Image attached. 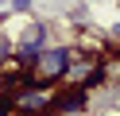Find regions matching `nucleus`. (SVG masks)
Wrapping results in <instances>:
<instances>
[{
    "mask_svg": "<svg viewBox=\"0 0 120 116\" xmlns=\"http://www.w3.org/2000/svg\"><path fill=\"white\" fill-rule=\"evenodd\" d=\"M74 54H78V46H66V43H47L39 50V62H35V77L47 85H62L66 74H70L74 66Z\"/></svg>",
    "mask_w": 120,
    "mask_h": 116,
    "instance_id": "obj_1",
    "label": "nucleus"
},
{
    "mask_svg": "<svg viewBox=\"0 0 120 116\" xmlns=\"http://www.w3.org/2000/svg\"><path fill=\"white\" fill-rule=\"evenodd\" d=\"M89 108V89L85 85H58L54 93V116H81Z\"/></svg>",
    "mask_w": 120,
    "mask_h": 116,
    "instance_id": "obj_2",
    "label": "nucleus"
},
{
    "mask_svg": "<svg viewBox=\"0 0 120 116\" xmlns=\"http://www.w3.org/2000/svg\"><path fill=\"white\" fill-rule=\"evenodd\" d=\"M16 43H19V46H35V50H43V46H47V23H39V19L27 23L23 35H19Z\"/></svg>",
    "mask_w": 120,
    "mask_h": 116,
    "instance_id": "obj_3",
    "label": "nucleus"
},
{
    "mask_svg": "<svg viewBox=\"0 0 120 116\" xmlns=\"http://www.w3.org/2000/svg\"><path fill=\"white\" fill-rule=\"evenodd\" d=\"M109 39H112V46H120V23H112V27H109Z\"/></svg>",
    "mask_w": 120,
    "mask_h": 116,
    "instance_id": "obj_4",
    "label": "nucleus"
},
{
    "mask_svg": "<svg viewBox=\"0 0 120 116\" xmlns=\"http://www.w3.org/2000/svg\"><path fill=\"white\" fill-rule=\"evenodd\" d=\"M12 8L16 12H31V0H12Z\"/></svg>",
    "mask_w": 120,
    "mask_h": 116,
    "instance_id": "obj_5",
    "label": "nucleus"
},
{
    "mask_svg": "<svg viewBox=\"0 0 120 116\" xmlns=\"http://www.w3.org/2000/svg\"><path fill=\"white\" fill-rule=\"evenodd\" d=\"M8 4H12V0H0V8H8Z\"/></svg>",
    "mask_w": 120,
    "mask_h": 116,
    "instance_id": "obj_6",
    "label": "nucleus"
},
{
    "mask_svg": "<svg viewBox=\"0 0 120 116\" xmlns=\"http://www.w3.org/2000/svg\"><path fill=\"white\" fill-rule=\"evenodd\" d=\"M12 116H16V112H12Z\"/></svg>",
    "mask_w": 120,
    "mask_h": 116,
    "instance_id": "obj_7",
    "label": "nucleus"
}]
</instances>
